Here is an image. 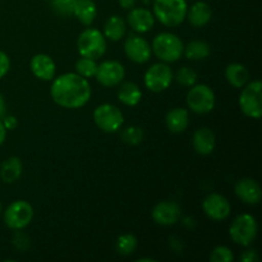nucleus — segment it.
Returning <instances> with one entry per match:
<instances>
[{
    "mask_svg": "<svg viewBox=\"0 0 262 262\" xmlns=\"http://www.w3.org/2000/svg\"><path fill=\"white\" fill-rule=\"evenodd\" d=\"M3 124H4L5 129H14L17 127V119L14 117H5L4 115V122H3Z\"/></svg>",
    "mask_w": 262,
    "mask_h": 262,
    "instance_id": "36",
    "label": "nucleus"
},
{
    "mask_svg": "<svg viewBox=\"0 0 262 262\" xmlns=\"http://www.w3.org/2000/svg\"><path fill=\"white\" fill-rule=\"evenodd\" d=\"M183 42L178 36L164 32L156 36L152 41V50L160 60L165 63L177 61L183 54Z\"/></svg>",
    "mask_w": 262,
    "mask_h": 262,
    "instance_id": "3",
    "label": "nucleus"
},
{
    "mask_svg": "<svg viewBox=\"0 0 262 262\" xmlns=\"http://www.w3.org/2000/svg\"><path fill=\"white\" fill-rule=\"evenodd\" d=\"M124 51L125 55L135 63H146L151 58L150 43L145 38L137 35H130L125 40Z\"/></svg>",
    "mask_w": 262,
    "mask_h": 262,
    "instance_id": "12",
    "label": "nucleus"
},
{
    "mask_svg": "<svg viewBox=\"0 0 262 262\" xmlns=\"http://www.w3.org/2000/svg\"><path fill=\"white\" fill-rule=\"evenodd\" d=\"M127 26L124 19L119 15H113L106 20L104 26V36L105 38H109L112 41H119L124 37Z\"/></svg>",
    "mask_w": 262,
    "mask_h": 262,
    "instance_id": "24",
    "label": "nucleus"
},
{
    "mask_svg": "<svg viewBox=\"0 0 262 262\" xmlns=\"http://www.w3.org/2000/svg\"><path fill=\"white\" fill-rule=\"evenodd\" d=\"M77 0H53V7L59 14L73 15L74 5Z\"/></svg>",
    "mask_w": 262,
    "mask_h": 262,
    "instance_id": "32",
    "label": "nucleus"
},
{
    "mask_svg": "<svg viewBox=\"0 0 262 262\" xmlns=\"http://www.w3.org/2000/svg\"><path fill=\"white\" fill-rule=\"evenodd\" d=\"M138 261H150V262H154L155 260H152V258H140Z\"/></svg>",
    "mask_w": 262,
    "mask_h": 262,
    "instance_id": "40",
    "label": "nucleus"
},
{
    "mask_svg": "<svg viewBox=\"0 0 262 262\" xmlns=\"http://www.w3.org/2000/svg\"><path fill=\"white\" fill-rule=\"evenodd\" d=\"M241 261L243 262H256L258 261V256L255 251H246L242 256H241Z\"/></svg>",
    "mask_w": 262,
    "mask_h": 262,
    "instance_id": "35",
    "label": "nucleus"
},
{
    "mask_svg": "<svg viewBox=\"0 0 262 262\" xmlns=\"http://www.w3.org/2000/svg\"><path fill=\"white\" fill-rule=\"evenodd\" d=\"M173 81V72L166 64H154L145 74V84L150 91H165Z\"/></svg>",
    "mask_w": 262,
    "mask_h": 262,
    "instance_id": "10",
    "label": "nucleus"
},
{
    "mask_svg": "<svg viewBox=\"0 0 262 262\" xmlns=\"http://www.w3.org/2000/svg\"><path fill=\"white\" fill-rule=\"evenodd\" d=\"M137 238L133 234H123L117 241V251L123 256H129L137 248Z\"/></svg>",
    "mask_w": 262,
    "mask_h": 262,
    "instance_id": "27",
    "label": "nucleus"
},
{
    "mask_svg": "<svg viewBox=\"0 0 262 262\" xmlns=\"http://www.w3.org/2000/svg\"><path fill=\"white\" fill-rule=\"evenodd\" d=\"M204 211L210 219L224 220L230 214V204L224 196L219 193H211L202 202Z\"/></svg>",
    "mask_w": 262,
    "mask_h": 262,
    "instance_id": "13",
    "label": "nucleus"
},
{
    "mask_svg": "<svg viewBox=\"0 0 262 262\" xmlns=\"http://www.w3.org/2000/svg\"><path fill=\"white\" fill-rule=\"evenodd\" d=\"M4 115H5V100H4V96L0 94V119L4 118Z\"/></svg>",
    "mask_w": 262,
    "mask_h": 262,
    "instance_id": "39",
    "label": "nucleus"
},
{
    "mask_svg": "<svg viewBox=\"0 0 262 262\" xmlns=\"http://www.w3.org/2000/svg\"><path fill=\"white\" fill-rule=\"evenodd\" d=\"M5 136H7V129H5L4 124H3V122L0 120V146H2L3 142H4Z\"/></svg>",
    "mask_w": 262,
    "mask_h": 262,
    "instance_id": "38",
    "label": "nucleus"
},
{
    "mask_svg": "<svg viewBox=\"0 0 262 262\" xmlns=\"http://www.w3.org/2000/svg\"><path fill=\"white\" fill-rule=\"evenodd\" d=\"M189 60H204L210 55V46L205 41H192L183 49Z\"/></svg>",
    "mask_w": 262,
    "mask_h": 262,
    "instance_id": "26",
    "label": "nucleus"
},
{
    "mask_svg": "<svg viewBox=\"0 0 262 262\" xmlns=\"http://www.w3.org/2000/svg\"><path fill=\"white\" fill-rule=\"evenodd\" d=\"M0 212H2V204H0Z\"/></svg>",
    "mask_w": 262,
    "mask_h": 262,
    "instance_id": "41",
    "label": "nucleus"
},
{
    "mask_svg": "<svg viewBox=\"0 0 262 262\" xmlns=\"http://www.w3.org/2000/svg\"><path fill=\"white\" fill-rule=\"evenodd\" d=\"M225 77H227V81L233 87H235V89H242L248 82L250 74H248L247 68L245 66L234 63L227 67V69H225Z\"/></svg>",
    "mask_w": 262,
    "mask_h": 262,
    "instance_id": "22",
    "label": "nucleus"
},
{
    "mask_svg": "<svg viewBox=\"0 0 262 262\" xmlns=\"http://www.w3.org/2000/svg\"><path fill=\"white\" fill-rule=\"evenodd\" d=\"M118 3H119L120 7L124 8V9H132V8H135L137 0H118Z\"/></svg>",
    "mask_w": 262,
    "mask_h": 262,
    "instance_id": "37",
    "label": "nucleus"
},
{
    "mask_svg": "<svg viewBox=\"0 0 262 262\" xmlns=\"http://www.w3.org/2000/svg\"><path fill=\"white\" fill-rule=\"evenodd\" d=\"M189 124V114L183 107H176L166 115V125L170 132L182 133L187 129Z\"/></svg>",
    "mask_w": 262,
    "mask_h": 262,
    "instance_id": "20",
    "label": "nucleus"
},
{
    "mask_svg": "<svg viewBox=\"0 0 262 262\" xmlns=\"http://www.w3.org/2000/svg\"><path fill=\"white\" fill-rule=\"evenodd\" d=\"M9 68H10L9 58H8L7 54L0 51V78H3V77L8 73Z\"/></svg>",
    "mask_w": 262,
    "mask_h": 262,
    "instance_id": "34",
    "label": "nucleus"
},
{
    "mask_svg": "<svg viewBox=\"0 0 262 262\" xmlns=\"http://www.w3.org/2000/svg\"><path fill=\"white\" fill-rule=\"evenodd\" d=\"M193 147L200 155H209L215 148V136L209 128H200L193 135Z\"/></svg>",
    "mask_w": 262,
    "mask_h": 262,
    "instance_id": "19",
    "label": "nucleus"
},
{
    "mask_svg": "<svg viewBox=\"0 0 262 262\" xmlns=\"http://www.w3.org/2000/svg\"><path fill=\"white\" fill-rule=\"evenodd\" d=\"M33 217V209L28 202L14 201L8 206L4 214V222L10 229L20 230L27 227Z\"/></svg>",
    "mask_w": 262,
    "mask_h": 262,
    "instance_id": "9",
    "label": "nucleus"
},
{
    "mask_svg": "<svg viewBox=\"0 0 262 262\" xmlns=\"http://www.w3.org/2000/svg\"><path fill=\"white\" fill-rule=\"evenodd\" d=\"M13 242H14V246L18 248V250L20 251H25L26 248L28 247V237L26 234H23V233L20 232H17L14 235V239H13Z\"/></svg>",
    "mask_w": 262,
    "mask_h": 262,
    "instance_id": "33",
    "label": "nucleus"
},
{
    "mask_svg": "<svg viewBox=\"0 0 262 262\" xmlns=\"http://www.w3.org/2000/svg\"><path fill=\"white\" fill-rule=\"evenodd\" d=\"M182 210L178 204L173 201H163L152 210V217L160 225H174L181 219Z\"/></svg>",
    "mask_w": 262,
    "mask_h": 262,
    "instance_id": "14",
    "label": "nucleus"
},
{
    "mask_svg": "<svg viewBox=\"0 0 262 262\" xmlns=\"http://www.w3.org/2000/svg\"><path fill=\"white\" fill-rule=\"evenodd\" d=\"M229 233L237 245L250 246L257 235V223L252 215H239L233 222Z\"/></svg>",
    "mask_w": 262,
    "mask_h": 262,
    "instance_id": "6",
    "label": "nucleus"
},
{
    "mask_svg": "<svg viewBox=\"0 0 262 262\" xmlns=\"http://www.w3.org/2000/svg\"><path fill=\"white\" fill-rule=\"evenodd\" d=\"M128 23L130 27L137 32L143 33L150 31L154 27V19L152 13L145 8H132L128 14Z\"/></svg>",
    "mask_w": 262,
    "mask_h": 262,
    "instance_id": "17",
    "label": "nucleus"
},
{
    "mask_svg": "<svg viewBox=\"0 0 262 262\" xmlns=\"http://www.w3.org/2000/svg\"><path fill=\"white\" fill-rule=\"evenodd\" d=\"M22 174V163H20L19 158H13L7 159L4 163L2 164L0 168V177L5 183H14L18 181Z\"/></svg>",
    "mask_w": 262,
    "mask_h": 262,
    "instance_id": "23",
    "label": "nucleus"
},
{
    "mask_svg": "<svg viewBox=\"0 0 262 262\" xmlns=\"http://www.w3.org/2000/svg\"><path fill=\"white\" fill-rule=\"evenodd\" d=\"M233 258H234V256H233L232 251L224 246H219V247L215 248L210 256V260L212 262H232Z\"/></svg>",
    "mask_w": 262,
    "mask_h": 262,
    "instance_id": "31",
    "label": "nucleus"
},
{
    "mask_svg": "<svg viewBox=\"0 0 262 262\" xmlns=\"http://www.w3.org/2000/svg\"><path fill=\"white\" fill-rule=\"evenodd\" d=\"M94 120L97 127L106 133H114L120 129L124 123L122 112L117 106L110 104H102L94 112Z\"/></svg>",
    "mask_w": 262,
    "mask_h": 262,
    "instance_id": "7",
    "label": "nucleus"
},
{
    "mask_svg": "<svg viewBox=\"0 0 262 262\" xmlns=\"http://www.w3.org/2000/svg\"><path fill=\"white\" fill-rule=\"evenodd\" d=\"M97 67L99 66L96 64L95 59L82 56V58L76 63V71L79 76L84 77V78H90V77L96 76Z\"/></svg>",
    "mask_w": 262,
    "mask_h": 262,
    "instance_id": "28",
    "label": "nucleus"
},
{
    "mask_svg": "<svg viewBox=\"0 0 262 262\" xmlns=\"http://www.w3.org/2000/svg\"><path fill=\"white\" fill-rule=\"evenodd\" d=\"M145 133L140 127H127L122 132V140L128 145H138L143 141Z\"/></svg>",
    "mask_w": 262,
    "mask_h": 262,
    "instance_id": "29",
    "label": "nucleus"
},
{
    "mask_svg": "<svg viewBox=\"0 0 262 262\" xmlns=\"http://www.w3.org/2000/svg\"><path fill=\"white\" fill-rule=\"evenodd\" d=\"M77 46L82 56L96 60L106 51V38L96 28H87L79 35Z\"/></svg>",
    "mask_w": 262,
    "mask_h": 262,
    "instance_id": "4",
    "label": "nucleus"
},
{
    "mask_svg": "<svg viewBox=\"0 0 262 262\" xmlns=\"http://www.w3.org/2000/svg\"><path fill=\"white\" fill-rule=\"evenodd\" d=\"M187 15H188L189 23L193 27H204L211 20L212 10L207 3L197 2L196 4L192 5L189 12H187Z\"/></svg>",
    "mask_w": 262,
    "mask_h": 262,
    "instance_id": "18",
    "label": "nucleus"
},
{
    "mask_svg": "<svg viewBox=\"0 0 262 262\" xmlns=\"http://www.w3.org/2000/svg\"><path fill=\"white\" fill-rule=\"evenodd\" d=\"M239 106L247 117L258 119L262 117V83L253 81L243 89L239 96Z\"/></svg>",
    "mask_w": 262,
    "mask_h": 262,
    "instance_id": "5",
    "label": "nucleus"
},
{
    "mask_svg": "<svg viewBox=\"0 0 262 262\" xmlns=\"http://www.w3.org/2000/svg\"><path fill=\"white\" fill-rule=\"evenodd\" d=\"M31 71L37 78L50 81L55 76L56 67L53 59L45 54H37L31 59Z\"/></svg>",
    "mask_w": 262,
    "mask_h": 262,
    "instance_id": "16",
    "label": "nucleus"
},
{
    "mask_svg": "<svg viewBox=\"0 0 262 262\" xmlns=\"http://www.w3.org/2000/svg\"><path fill=\"white\" fill-rule=\"evenodd\" d=\"M234 191L235 194L238 196V199L242 200L245 204L256 205L261 201L262 191L260 184L251 178L241 179V181L235 184Z\"/></svg>",
    "mask_w": 262,
    "mask_h": 262,
    "instance_id": "15",
    "label": "nucleus"
},
{
    "mask_svg": "<svg viewBox=\"0 0 262 262\" xmlns=\"http://www.w3.org/2000/svg\"><path fill=\"white\" fill-rule=\"evenodd\" d=\"M142 97V92H141L140 87L133 82H125L120 86L119 91H118V99L120 102L128 106H135L141 101Z\"/></svg>",
    "mask_w": 262,
    "mask_h": 262,
    "instance_id": "25",
    "label": "nucleus"
},
{
    "mask_svg": "<svg viewBox=\"0 0 262 262\" xmlns=\"http://www.w3.org/2000/svg\"><path fill=\"white\" fill-rule=\"evenodd\" d=\"M124 67L115 60H107L97 67L96 78L102 86L114 87L119 84L124 78Z\"/></svg>",
    "mask_w": 262,
    "mask_h": 262,
    "instance_id": "11",
    "label": "nucleus"
},
{
    "mask_svg": "<svg viewBox=\"0 0 262 262\" xmlns=\"http://www.w3.org/2000/svg\"><path fill=\"white\" fill-rule=\"evenodd\" d=\"M177 82L181 83L182 86H188L192 87L197 81V73L189 67H183L177 72Z\"/></svg>",
    "mask_w": 262,
    "mask_h": 262,
    "instance_id": "30",
    "label": "nucleus"
},
{
    "mask_svg": "<svg viewBox=\"0 0 262 262\" xmlns=\"http://www.w3.org/2000/svg\"><path fill=\"white\" fill-rule=\"evenodd\" d=\"M50 92L53 100L59 106L78 109L90 101L91 86L87 78L78 73H66L53 82Z\"/></svg>",
    "mask_w": 262,
    "mask_h": 262,
    "instance_id": "1",
    "label": "nucleus"
},
{
    "mask_svg": "<svg viewBox=\"0 0 262 262\" xmlns=\"http://www.w3.org/2000/svg\"><path fill=\"white\" fill-rule=\"evenodd\" d=\"M187 2L186 0H155L154 3V13L156 18L168 27L179 26L187 17Z\"/></svg>",
    "mask_w": 262,
    "mask_h": 262,
    "instance_id": "2",
    "label": "nucleus"
},
{
    "mask_svg": "<svg viewBox=\"0 0 262 262\" xmlns=\"http://www.w3.org/2000/svg\"><path fill=\"white\" fill-rule=\"evenodd\" d=\"M187 104L193 113L206 114L214 109L215 95L206 84H193L187 95Z\"/></svg>",
    "mask_w": 262,
    "mask_h": 262,
    "instance_id": "8",
    "label": "nucleus"
},
{
    "mask_svg": "<svg viewBox=\"0 0 262 262\" xmlns=\"http://www.w3.org/2000/svg\"><path fill=\"white\" fill-rule=\"evenodd\" d=\"M97 14V8L92 0H77L74 5L73 15L83 25L90 26L95 20Z\"/></svg>",
    "mask_w": 262,
    "mask_h": 262,
    "instance_id": "21",
    "label": "nucleus"
}]
</instances>
